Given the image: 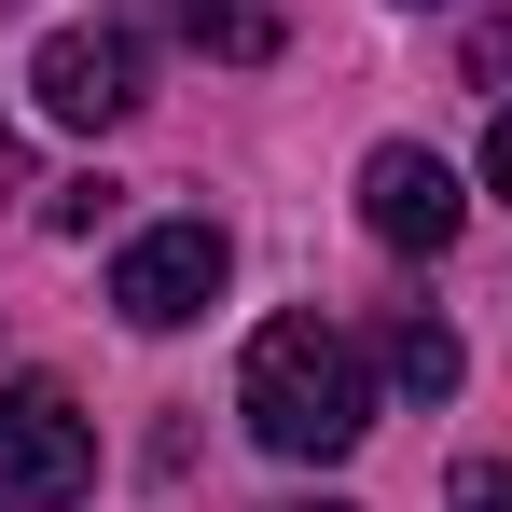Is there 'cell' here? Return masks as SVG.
Wrapping results in <instances>:
<instances>
[{
    "label": "cell",
    "mask_w": 512,
    "mask_h": 512,
    "mask_svg": "<svg viewBox=\"0 0 512 512\" xmlns=\"http://www.w3.org/2000/svg\"><path fill=\"white\" fill-rule=\"evenodd\" d=\"M28 97H42L70 139H111V125L139 111V70H125V42H111V28H56V42L28 56Z\"/></svg>",
    "instance_id": "5b68a950"
},
{
    "label": "cell",
    "mask_w": 512,
    "mask_h": 512,
    "mask_svg": "<svg viewBox=\"0 0 512 512\" xmlns=\"http://www.w3.org/2000/svg\"><path fill=\"white\" fill-rule=\"evenodd\" d=\"M485 194H512V111L485 125Z\"/></svg>",
    "instance_id": "30bf717a"
},
{
    "label": "cell",
    "mask_w": 512,
    "mask_h": 512,
    "mask_svg": "<svg viewBox=\"0 0 512 512\" xmlns=\"http://www.w3.org/2000/svg\"><path fill=\"white\" fill-rule=\"evenodd\" d=\"M360 222H374V250H457V222H471V194H457V167L429 153V139H388L374 167H360Z\"/></svg>",
    "instance_id": "277c9868"
},
{
    "label": "cell",
    "mask_w": 512,
    "mask_h": 512,
    "mask_svg": "<svg viewBox=\"0 0 512 512\" xmlns=\"http://www.w3.org/2000/svg\"><path fill=\"white\" fill-rule=\"evenodd\" d=\"M97 485V429L70 388H42V374H14L0 388V512H70Z\"/></svg>",
    "instance_id": "7a4b0ae2"
},
{
    "label": "cell",
    "mask_w": 512,
    "mask_h": 512,
    "mask_svg": "<svg viewBox=\"0 0 512 512\" xmlns=\"http://www.w3.org/2000/svg\"><path fill=\"white\" fill-rule=\"evenodd\" d=\"M388 374H402V402H443V388H457V333H443L429 305H402V319H388Z\"/></svg>",
    "instance_id": "8992f818"
},
{
    "label": "cell",
    "mask_w": 512,
    "mask_h": 512,
    "mask_svg": "<svg viewBox=\"0 0 512 512\" xmlns=\"http://www.w3.org/2000/svg\"><path fill=\"white\" fill-rule=\"evenodd\" d=\"M291 512H346V499H291Z\"/></svg>",
    "instance_id": "8fae6325"
},
{
    "label": "cell",
    "mask_w": 512,
    "mask_h": 512,
    "mask_svg": "<svg viewBox=\"0 0 512 512\" xmlns=\"http://www.w3.org/2000/svg\"><path fill=\"white\" fill-rule=\"evenodd\" d=\"M236 416H250L263 457L333 471L346 443L374 429V374H360V346H346L333 319H263L250 360H236Z\"/></svg>",
    "instance_id": "6da1fadb"
},
{
    "label": "cell",
    "mask_w": 512,
    "mask_h": 512,
    "mask_svg": "<svg viewBox=\"0 0 512 512\" xmlns=\"http://www.w3.org/2000/svg\"><path fill=\"white\" fill-rule=\"evenodd\" d=\"M180 42H208V56H277V14H263V0H180Z\"/></svg>",
    "instance_id": "52a82bcc"
},
{
    "label": "cell",
    "mask_w": 512,
    "mask_h": 512,
    "mask_svg": "<svg viewBox=\"0 0 512 512\" xmlns=\"http://www.w3.org/2000/svg\"><path fill=\"white\" fill-rule=\"evenodd\" d=\"M222 277H236V236H222V222H139L125 263H111V305H125L139 333H180V319L222 305Z\"/></svg>",
    "instance_id": "3957f363"
},
{
    "label": "cell",
    "mask_w": 512,
    "mask_h": 512,
    "mask_svg": "<svg viewBox=\"0 0 512 512\" xmlns=\"http://www.w3.org/2000/svg\"><path fill=\"white\" fill-rule=\"evenodd\" d=\"M457 512H512V457H471L457 471Z\"/></svg>",
    "instance_id": "9c48e42d"
},
{
    "label": "cell",
    "mask_w": 512,
    "mask_h": 512,
    "mask_svg": "<svg viewBox=\"0 0 512 512\" xmlns=\"http://www.w3.org/2000/svg\"><path fill=\"white\" fill-rule=\"evenodd\" d=\"M42 222H56V236H97V222H111V180H56Z\"/></svg>",
    "instance_id": "ba28073f"
}]
</instances>
